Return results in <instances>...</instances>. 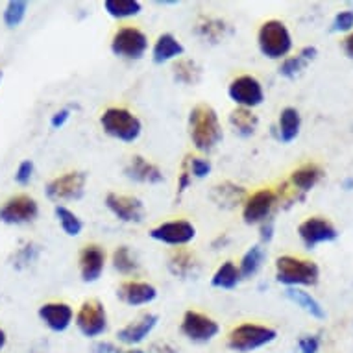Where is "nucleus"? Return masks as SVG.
Segmentation results:
<instances>
[{
    "mask_svg": "<svg viewBox=\"0 0 353 353\" xmlns=\"http://www.w3.org/2000/svg\"><path fill=\"white\" fill-rule=\"evenodd\" d=\"M187 130L192 145L200 152H211L220 145L224 137L219 113L209 104H196L189 111Z\"/></svg>",
    "mask_w": 353,
    "mask_h": 353,
    "instance_id": "obj_1",
    "label": "nucleus"
},
{
    "mask_svg": "<svg viewBox=\"0 0 353 353\" xmlns=\"http://www.w3.org/2000/svg\"><path fill=\"white\" fill-rule=\"evenodd\" d=\"M100 126L105 135L121 143H135L143 134V122L126 108L111 105L100 115Z\"/></svg>",
    "mask_w": 353,
    "mask_h": 353,
    "instance_id": "obj_2",
    "label": "nucleus"
},
{
    "mask_svg": "<svg viewBox=\"0 0 353 353\" xmlns=\"http://www.w3.org/2000/svg\"><path fill=\"white\" fill-rule=\"evenodd\" d=\"M320 268L316 263L294 255H281L276 259V279L289 287H311L319 283Z\"/></svg>",
    "mask_w": 353,
    "mask_h": 353,
    "instance_id": "obj_3",
    "label": "nucleus"
},
{
    "mask_svg": "<svg viewBox=\"0 0 353 353\" xmlns=\"http://www.w3.org/2000/svg\"><path fill=\"white\" fill-rule=\"evenodd\" d=\"M278 331L270 325L254 324V322H244L235 325L230 335H228V347L237 353H250L268 346L270 342L276 341Z\"/></svg>",
    "mask_w": 353,
    "mask_h": 353,
    "instance_id": "obj_4",
    "label": "nucleus"
},
{
    "mask_svg": "<svg viewBox=\"0 0 353 353\" xmlns=\"http://www.w3.org/2000/svg\"><path fill=\"white\" fill-rule=\"evenodd\" d=\"M257 47L261 54L268 59H285L292 50V35L285 23L278 19H270L261 24L257 32Z\"/></svg>",
    "mask_w": 353,
    "mask_h": 353,
    "instance_id": "obj_5",
    "label": "nucleus"
},
{
    "mask_svg": "<svg viewBox=\"0 0 353 353\" xmlns=\"http://www.w3.org/2000/svg\"><path fill=\"white\" fill-rule=\"evenodd\" d=\"M148 50V35L137 26H122L111 37V52L117 58L137 61Z\"/></svg>",
    "mask_w": 353,
    "mask_h": 353,
    "instance_id": "obj_6",
    "label": "nucleus"
},
{
    "mask_svg": "<svg viewBox=\"0 0 353 353\" xmlns=\"http://www.w3.org/2000/svg\"><path fill=\"white\" fill-rule=\"evenodd\" d=\"M74 324L81 335L87 339L102 336L108 330V313L102 301L85 300L78 309L74 316Z\"/></svg>",
    "mask_w": 353,
    "mask_h": 353,
    "instance_id": "obj_7",
    "label": "nucleus"
},
{
    "mask_svg": "<svg viewBox=\"0 0 353 353\" xmlns=\"http://www.w3.org/2000/svg\"><path fill=\"white\" fill-rule=\"evenodd\" d=\"M228 97L237 108L244 110H254L263 104L265 100V89L261 81L252 74H241L233 78L228 85Z\"/></svg>",
    "mask_w": 353,
    "mask_h": 353,
    "instance_id": "obj_8",
    "label": "nucleus"
},
{
    "mask_svg": "<svg viewBox=\"0 0 353 353\" xmlns=\"http://www.w3.org/2000/svg\"><path fill=\"white\" fill-rule=\"evenodd\" d=\"M87 174L81 170L65 172L56 176L47 183V196L52 202H69V200H80L85 192Z\"/></svg>",
    "mask_w": 353,
    "mask_h": 353,
    "instance_id": "obj_9",
    "label": "nucleus"
},
{
    "mask_svg": "<svg viewBox=\"0 0 353 353\" xmlns=\"http://www.w3.org/2000/svg\"><path fill=\"white\" fill-rule=\"evenodd\" d=\"M150 237L157 243L167 244V246L183 248L196 237V226L183 219L167 220V222H161V224L152 228Z\"/></svg>",
    "mask_w": 353,
    "mask_h": 353,
    "instance_id": "obj_10",
    "label": "nucleus"
},
{
    "mask_svg": "<svg viewBox=\"0 0 353 353\" xmlns=\"http://www.w3.org/2000/svg\"><path fill=\"white\" fill-rule=\"evenodd\" d=\"M37 216H39V203L28 194H17V196L8 198L6 202L0 205V222H4L8 226L30 224Z\"/></svg>",
    "mask_w": 353,
    "mask_h": 353,
    "instance_id": "obj_11",
    "label": "nucleus"
},
{
    "mask_svg": "<svg viewBox=\"0 0 353 353\" xmlns=\"http://www.w3.org/2000/svg\"><path fill=\"white\" fill-rule=\"evenodd\" d=\"M181 333L189 339L191 342H196V344H205V342H211L213 339H216V335L220 333L219 322L208 314L200 313V311H194V309H189L183 314L181 319Z\"/></svg>",
    "mask_w": 353,
    "mask_h": 353,
    "instance_id": "obj_12",
    "label": "nucleus"
},
{
    "mask_svg": "<svg viewBox=\"0 0 353 353\" xmlns=\"http://www.w3.org/2000/svg\"><path fill=\"white\" fill-rule=\"evenodd\" d=\"M105 208L110 209L115 219H119L124 224H141L145 219V203L132 194L108 192Z\"/></svg>",
    "mask_w": 353,
    "mask_h": 353,
    "instance_id": "obj_13",
    "label": "nucleus"
},
{
    "mask_svg": "<svg viewBox=\"0 0 353 353\" xmlns=\"http://www.w3.org/2000/svg\"><path fill=\"white\" fill-rule=\"evenodd\" d=\"M278 192L272 189H259L252 192L243 203V219L246 224H261L270 219L272 209L278 203Z\"/></svg>",
    "mask_w": 353,
    "mask_h": 353,
    "instance_id": "obj_14",
    "label": "nucleus"
},
{
    "mask_svg": "<svg viewBox=\"0 0 353 353\" xmlns=\"http://www.w3.org/2000/svg\"><path fill=\"white\" fill-rule=\"evenodd\" d=\"M298 235L305 248L313 250L322 243H333L339 237L336 228L324 216H311L298 226Z\"/></svg>",
    "mask_w": 353,
    "mask_h": 353,
    "instance_id": "obj_15",
    "label": "nucleus"
},
{
    "mask_svg": "<svg viewBox=\"0 0 353 353\" xmlns=\"http://www.w3.org/2000/svg\"><path fill=\"white\" fill-rule=\"evenodd\" d=\"M78 268L83 283H94L99 281L105 268V252L99 244H85L80 250L78 257Z\"/></svg>",
    "mask_w": 353,
    "mask_h": 353,
    "instance_id": "obj_16",
    "label": "nucleus"
},
{
    "mask_svg": "<svg viewBox=\"0 0 353 353\" xmlns=\"http://www.w3.org/2000/svg\"><path fill=\"white\" fill-rule=\"evenodd\" d=\"M157 322H159V316L156 313L141 314L139 319L132 320L130 324L117 331V341L122 342L124 346H137L152 335Z\"/></svg>",
    "mask_w": 353,
    "mask_h": 353,
    "instance_id": "obj_17",
    "label": "nucleus"
},
{
    "mask_svg": "<svg viewBox=\"0 0 353 353\" xmlns=\"http://www.w3.org/2000/svg\"><path fill=\"white\" fill-rule=\"evenodd\" d=\"M117 298L130 307L148 305L156 301L157 289L148 281H139V279H128L119 285L117 289Z\"/></svg>",
    "mask_w": 353,
    "mask_h": 353,
    "instance_id": "obj_18",
    "label": "nucleus"
},
{
    "mask_svg": "<svg viewBox=\"0 0 353 353\" xmlns=\"http://www.w3.org/2000/svg\"><path fill=\"white\" fill-rule=\"evenodd\" d=\"M39 319L54 333H63L74 320V311L65 301H48L39 307Z\"/></svg>",
    "mask_w": 353,
    "mask_h": 353,
    "instance_id": "obj_19",
    "label": "nucleus"
},
{
    "mask_svg": "<svg viewBox=\"0 0 353 353\" xmlns=\"http://www.w3.org/2000/svg\"><path fill=\"white\" fill-rule=\"evenodd\" d=\"M124 176L128 180L137 181V183H148V185H157L165 180L161 168L143 156L130 157V161L124 167Z\"/></svg>",
    "mask_w": 353,
    "mask_h": 353,
    "instance_id": "obj_20",
    "label": "nucleus"
},
{
    "mask_svg": "<svg viewBox=\"0 0 353 353\" xmlns=\"http://www.w3.org/2000/svg\"><path fill=\"white\" fill-rule=\"evenodd\" d=\"M183 52H185V48L176 35L161 34L152 47V59H154V63L163 65L180 59Z\"/></svg>",
    "mask_w": 353,
    "mask_h": 353,
    "instance_id": "obj_21",
    "label": "nucleus"
},
{
    "mask_svg": "<svg viewBox=\"0 0 353 353\" xmlns=\"http://www.w3.org/2000/svg\"><path fill=\"white\" fill-rule=\"evenodd\" d=\"M322 176H324L322 167H319L316 163H305V165H301L300 168H296L294 172L290 174V185L294 187V191L309 192L319 185Z\"/></svg>",
    "mask_w": 353,
    "mask_h": 353,
    "instance_id": "obj_22",
    "label": "nucleus"
},
{
    "mask_svg": "<svg viewBox=\"0 0 353 353\" xmlns=\"http://www.w3.org/2000/svg\"><path fill=\"white\" fill-rule=\"evenodd\" d=\"M211 198H213L214 203H219L220 208L233 209L237 208V205H243L248 194L244 191V187L235 185L232 181H224V183L214 187Z\"/></svg>",
    "mask_w": 353,
    "mask_h": 353,
    "instance_id": "obj_23",
    "label": "nucleus"
},
{
    "mask_svg": "<svg viewBox=\"0 0 353 353\" xmlns=\"http://www.w3.org/2000/svg\"><path fill=\"white\" fill-rule=\"evenodd\" d=\"M300 128H301V117L300 111L296 108H285L281 113H279V121H278V134L279 141L289 145L292 141L300 135Z\"/></svg>",
    "mask_w": 353,
    "mask_h": 353,
    "instance_id": "obj_24",
    "label": "nucleus"
},
{
    "mask_svg": "<svg viewBox=\"0 0 353 353\" xmlns=\"http://www.w3.org/2000/svg\"><path fill=\"white\" fill-rule=\"evenodd\" d=\"M285 294L289 298L292 303H296L298 307H301L307 314H311L313 319L324 320L325 319V311L324 307L320 305V301L311 296L307 290L298 289V287H289V289L285 290Z\"/></svg>",
    "mask_w": 353,
    "mask_h": 353,
    "instance_id": "obj_25",
    "label": "nucleus"
},
{
    "mask_svg": "<svg viewBox=\"0 0 353 353\" xmlns=\"http://www.w3.org/2000/svg\"><path fill=\"white\" fill-rule=\"evenodd\" d=\"M196 268V257L187 248H176L168 257V270L176 278H189Z\"/></svg>",
    "mask_w": 353,
    "mask_h": 353,
    "instance_id": "obj_26",
    "label": "nucleus"
},
{
    "mask_svg": "<svg viewBox=\"0 0 353 353\" xmlns=\"http://www.w3.org/2000/svg\"><path fill=\"white\" fill-rule=\"evenodd\" d=\"M230 124L235 130V134L246 139V137H252L255 134V130L259 126V117L255 115L254 110L237 108L230 113Z\"/></svg>",
    "mask_w": 353,
    "mask_h": 353,
    "instance_id": "obj_27",
    "label": "nucleus"
},
{
    "mask_svg": "<svg viewBox=\"0 0 353 353\" xmlns=\"http://www.w3.org/2000/svg\"><path fill=\"white\" fill-rule=\"evenodd\" d=\"M174 80L183 85H196L202 80V67L189 58L176 59L172 65Z\"/></svg>",
    "mask_w": 353,
    "mask_h": 353,
    "instance_id": "obj_28",
    "label": "nucleus"
},
{
    "mask_svg": "<svg viewBox=\"0 0 353 353\" xmlns=\"http://www.w3.org/2000/svg\"><path fill=\"white\" fill-rule=\"evenodd\" d=\"M265 259H267V252H265V248H263L261 244L250 246V248L244 252L243 257H241V263H239V272H241V278L243 279L254 278L255 274L261 270V267H263Z\"/></svg>",
    "mask_w": 353,
    "mask_h": 353,
    "instance_id": "obj_29",
    "label": "nucleus"
},
{
    "mask_svg": "<svg viewBox=\"0 0 353 353\" xmlns=\"http://www.w3.org/2000/svg\"><path fill=\"white\" fill-rule=\"evenodd\" d=\"M241 272H239V267L233 263V261H226L222 263L216 270H214L213 278H211V285L214 289L220 290H233L241 283Z\"/></svg>",
    "mask_w": 353,
    "mask_h": 353,
    "instance_id": "obj_30",
    "label": "nucleus"
},
{
    "mask_svg": "<svg viewBox=\"0 0 353 353\" xmlns=\"http://www.w3.org/2000/svg\"><path fill=\"white\" fill-rule=\"evenodd\" d=\"M104 10L111 19L122 21V19L137 17L143 12V4L139 0H105Z\"/></svg>",
    "mask_w": 353,
    "mask_h": 353,
    "instance_id": "obj_31",
    "label": "nucleus"
},
{
    "mask_svg": "<svg viewBox=\"0 0 353 353\" xmlns=\"http://www.w3.org/2000/svg\"><path fill=\"white\" fill-rule=\"evenodd\" d=\"M54 214H56V219H58L59 226H61L65 235H69V237H78V235L83 232V222H81L80 216H78L72 209L63 205V203H56Z\"/></svg>",
    "mask_w": 353,
    "mask_h": 353,
    "instance_id": "obj_32",
    "label": "nucleus"
},
{
    "mask_svg": "<svg viewBox=\"0 0 353 353\" xmlns=\"http://www.w3.org/2000/svg\"><path fill=\"white\" fill-rule=\"evenodd\" d=\"M111 263H113V268L117 272L122 274V276H134L139 270V263L128 246H117L113 255H111Z\"/></svg>",
    "mask_w": 353,
    "mask_h": 353,
    "instance_id": "obj_33",
    "label": "nucleus"
},
{
    "mask_svg": "<svg viewBox=\"0 0 353 353\" xmlns=\"http://www.w3.org/2000/svg\"><path fill=\"white\" fill-rule=\"evenodd\" d=\"M226 23L220 21V19H205L203 23H200L196 26V34L203 41H209V43H220V41L226 37Z\"/></svg>",
    "mask_w": 353,
    "mask_h": 353,
    "instance_id": "obj_34",
    "label": "nucleus"
},
{
    "mask_svg": "<svg viewBox=\"0 0 353 353\" xmlns=\"http://www.w3.org/2000/svg\"><path fill=\"white\" fill-rule=\"evenodd\" d=\"M26 13H28V2L24 0H10L4 8V13H2V19H4V24L8 28H17L23 24V21L26 19Z\"/></svg>",
    "mask_w": 353,
    "mask_h": 353,
    "instance_id": "obj_35",
    "label": "nucleus"
},
{
    "mask_svg": "<svg viewBox=\"0 0 353 353\" xmlns=\"http://www.w3.org/2000/svg\"><path fill=\"white\" fill-rule=\"evenodd\" d=\"M39 244L26 243L15 252V255H13V267L17 268V270H24V268H28L30 265H34L35 261L39 259Z\"/></svg>",
    "mask_w": 353,
    "mask_h": 353,
    "instance_id": "obj_36",
    "label": "nucleus"
},
{
    "mask_svg": "<svg viewBox=\"0 0 353 353\" xmlns=\"http://www.w3.org/2000/svg\"><path fill=\"white\" fill-rule=\"evenodd\" d=\"M309 63L303 56H290V58H285L281 67H279V74L287 78V80H294L296 76L300 74L301 70L305 69V65Z\"/></svg>",
    "mask_w": 353,
    "mask_h": 353,
    "instance_id": "obj_37",
    "label": "nucleus"
},
{
    "mask_svg": "<svg viewBox=\"0 0 353 353\" xmlns=\"http://www.w3.org/2000/svg\"><path fill=\"white\" fill-rule=\"evenodd\" d=\"M185 165L189 168V172H191L192 178H196V180H203V178H208L211 170H213V165L209 159L200 156H189L185 159Z\"/></svg>",
    "mask_w": 353,
    "mask_h": 353,
    "instance_id": "obj_38",
    "label": "nucleus"
},
{
    "mask_svg": "<svg viewBox=\"0 0 353 353\" xmlns=\"http://www.w3.org/2000/svg\"><path fill=\"white\" fill-rule=\"evenodd\" d=\"M35 165L32 159H24V161L19 163L17 170H15V181L19 185H28L32 178H34Z\"/></svg>",
    "mask_w": 353,
    "mask_h": 353,
    "instance_id": "obj_39",
    "label": "nucleus"
},
{
    "mask_svg": "<svg viewBox=\"0 0 353 353\" xmlns=\"http://www.w3.org/2000/svg\"><path fill=\"white\" fill-rule=\"evenodd\" d=\"M353 28V10H344V12L336 13L333 19V32H350Z\"/></svg>",
    "mask_w": 353,
    "mask_h": 353,
    "instance_id": "obj_40",
    "label": "nucleus"
},
{
    "mask_svg": "<svg viewBox=\"0 0 353 353\" xmlns=\"http://www.w3.org/2000/svg\"><path fill=\"white\" fill-rule=\"evenodd\" d=\"M298 350H300V353H319L320 339L316 335H303L298 341Z\"/></svg>",
    "mask_w": 353,
    "mask_h": 353,
    "instance_id": "obj_41",
    "label": "nucleus"
},
{
    "mask_svg": "<svg viewBox=\"0 0 353 353\" xmlns=\"http://www.w3.org/2000/svg\"><path fill=\"white\" fill-rule=\"evenodd\" d=\"M70 119V110L69 108H63V110L56 111L52 117H50V126L54 128V130H61V128L69 122Z\"/></svg>",
    "mask_w": 353,
    "mask_h": 353,
    "instance_id": "obj_42",
    "label": "nucleus"
},
{
    "mask_svg": "<svg viewBox=\"0 0 353 353\" xmlns=\"http://www.w3.org/2000/svg\"><path fill=\"white\" fill-rule=\"evenodd\" d=\"M191 181H192L191 172H189V168H187V165L183 163V168H181L180 176H178V198H180L181 194L187 191V189H189Z\"/></svg>",
    "mask_w": 353,
    "mask_h": 353,
    "instance_id": "obj_43",
    "label": "nucleus"
},
{
    "mask_svg": "<svg viewBox=\"0 0 353 353\" xmlns=\"http://www.w3.org/2000/svg\"><path fill=\"white\" fill-rule=\"evenodd\" d=\"M259 233H261V243H270L274 237V220L267 219L265 222H261Z\"/></svg>",
    "mask_w": 353,
    "mask_h": 353,
    "instance_id": "obj_44",
    "label": "nucleus"
},
{
    "mask_svg": "<svg viewBox=\"0 0 353 353\" xmlns=\"http://www.w3.org/2000/svg\"><path fill=\"white\" fill-rule=\"evenodd\" d=\"M91 353H121V350L113 344V342L108 341H99L93 344V350Z\"/></svg>",
    "mask_w": 353,
    "mask_h": 353,
    "instance_id": "obj_45",
    "label": "nucleus"
},
{
    "mask_svg": "<svg viewBox=\"0 0 353 353\" xmlns=\"http://www.w3.org/2000/svg\"><path fill=\"white\" fill-rule=\"evenodd\" d=\"M150 353H178V350L168 342H154L150 346Z\"/></svg>",
    "mask_w": 353,
    "mask_h": 353,
    "instance_id": "obj_46",
    "label": "nucleus"
},
{
    "mask_svg": "<svg viewBox=\"0 0 353 353\" xmlns=\"http://www.w3.org/2000/svg\"><path fill=\"white\" fill-rule=\"evenodd\" d=\"M344 50H346L347 56L353 59V34L347 35L346 41H344Z\"/></svg>",
    "mask_w": 353,
    "mask_h": 353,
    "instance_id": "obj_47",
    "label": "nucleus"
},
{
    "mask_svg": "<svg viewBox=\"0 0 353 353\" xmlns=\"http://www.w3.org/2000/svg\"><path fill=\"white\" fill-rule=\"evenodd\" d=\"M6 342H8L6 331H4V330H0V352H2V350H4V346H6Z\"/></svg>",
    "mask_w": 353,
    "mask_h": 353,
    "instance_id": "obj_48",
    "label": "nucleus"
},
{
    "mask_svg": "<svg viewBox=\"0 0 353 353\" xmlns=\"http://www.w3.org/2000/svg\"><path fill=\"white\" fill-rule=\"evenodd\" d=\"M344 185H346V189H352L353 180H346V181H344Z\"/></svg>",
    "mask_w": 353,
    "mask_h": 353,
    "instance_id": "obj_49",
    "label": "nucleus"
},
{
    "mask_svg": "<svg viewBox=\"0 0 353 353\" xmlns=\"http://www.w3.org/2000/svg\"><path fill=\"white\" fill-rule=\"evenodd\" d=\"M121 353H146L143 350H128V352H121Z\"/></svg>",
    "mask_w": 353,
    "mask_h": 353,
    "instance_id": "obj_50",
    "label": "nucleus"
},
{
    "mask_svg": "<svg viewBox=\"0 0 353 353\" xmlns=\"http://www.w3.org/2000/svg\"><path fill=\"white\" fill-rule=\"evenodd\" d=\"M0 81H2V70H0Z\"/></svg>",
    "mask_w": 353,
    "mask_h": 353,
    "instance_id": "obj_51",
    "label": "nucleus"
}]
</instances>
